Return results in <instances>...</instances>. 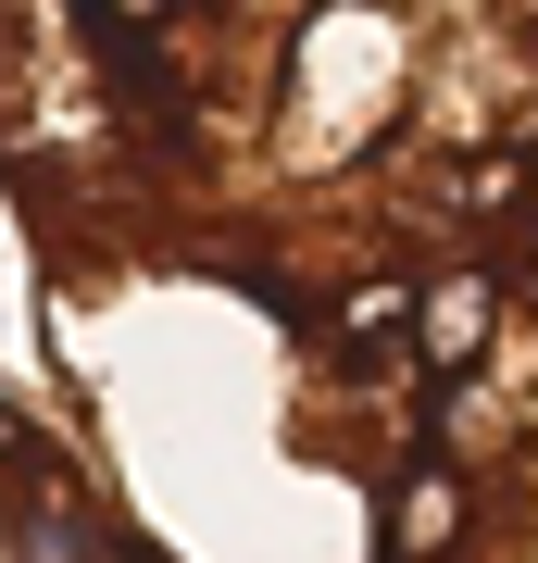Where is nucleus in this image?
Wrapping results in <instances>:
<instances>
[{
    "label": "nucleus",
    "instance_id": "2",
    "mask_svg": "<svg viewBox=\"0 0 538 563\" xmlns=\"http://www.w3.org/2000/svg\"><path fill=\"white\" fill-rule=\"evenodd\" d=\"M351 563H538V239L439 313L363 451Z\"/></svg>",
    "mask_w": 538,
    "mask_h": 563
},
{
    "label": "nucleus",
    "instance_id": "1",
    "mask_svg": "<svg viewBox=\"0 0 538 563\" xmlns=\"http://www.w3.org/2000/svg\"><path fill=\"white\" fill-rule=\"evenodd\" d=\"M0 201L39 351L226 313L351 514L439 313L538 239V13H0Z\"/></svg>",
    "mask_w": 538,
    "mask_h": 563
},
{
    "label": "nucleus",
    "instance_id": "3",
    "mask_svg": "<svg viewBox=\"0 0 538 563\" xmlns=\"http://www.w3.org/2000/svg\"><path fill=\"white\" fill-rule=\"evenodd\" d=\"M0 563H200V551L63 426V401L0 388Z\"/></svg>",
    "mask_w": 538,
    "mask_h": 563
}]
</instances>
